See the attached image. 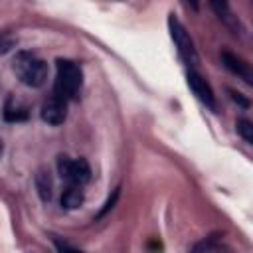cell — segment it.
I'll list each match as a JSON object with an SVG mask.
<instances>
[{"label":"cell","mask_w":253,"mask_h":253,"mask_svg":"<svg viewBox=\"0 0 253 253\" xmlns=\"http://www.w3.org/2000/svg\"><path fill=\"white\" fill-rule=\"evenodd\" d=\"M83 85V71L71 59H57L55 61V81H53V95L61 97L63 101L77 99Z\"/></svg>","instance_id":"6da1fadb"},{"label":"cell","mask_w":253,"mask_h":253,"mask_svg":"<svg viewBox=\"0 0 253 253\" xmlns=\"http://www.w3.org/2000/svg\"><path fill=\"white\" fill-rule=\"evenodd\" d=\"M12 69L24 85L34 89L42 87L47 79V63L32 51H18L14 57Z\"/></svg>","instance_id":"7a4b0ae2"},{"label":"cell","mask_w":253,"mask_h":253,"mask_svg":"<svg viewBox=\"0 0 253 253\" xmlns=\"http://www.w3.org/2000/svg\"><path fill=\"white\" fill-rule=\"evenodd\" d=\"M168 30H170V38H172L182 61L188 63V65H196L198 63V51L194 47V42H192L190 34L186 32L184 24L176 18V14L168 16Z\"/></svg>","instance_id":"3957f363"},{"label":"cell","mask_w":253,"mask_h":253,"mask_svg":"<svg viewBox=\"0 0 253 253\" xmlns=\"http://www.w3.org/2000/svg\"><path fill=\"white\" fill-rule=\"evenodd\" d=\"M57 172H59L61 180H65L67 184L85 186L91 180V168H89L85 158L71 160L67 156H59L57 158Z\"/></svg>","instance_id":"277c9868"},{"label":"cell","mask_w":253,"mask_h":253,"mask_svg":"<svg viewBox=\"0 0 253 253\" xmlns=\"http://www.w3.org/2000/svg\"><path fill=\"white\" fill-rule=\"evenodd\" d=\"M40 117L43 123L47 125H61L65 119H67V101H63L61 97L57 95H49L43 105H42V111H40Z\"/></svg>","instance_id":"5b68a950"},{"label":"cell","mask_w":253,"mask_h":253,"mask_svg":"<svg viewBox=\"0 0 253 253\" xmlns=\"http://www.w3.org/2000/svg\"><path fill=\"white\" fill-rule=\"evenodd\" d=\"M186 79H188V87L192 89V93L208 107V109H211V111H217V103H215V95H213V91H211V87H210V83L198 73V71H194V69H190L188 71V75H186Z\"/></svg>","instance_id":"8992f818"},{"label":"cell","mask_w":253,"mask_h":253,"mask_svg":"<svg viewBox=\"0 0 253 253\" xmlns=\"http://www.w3.org/2000/svg\"><path fill=\"white\" fill-rule=\"evenodd\" d=\"M221 63L225 65V69H229L233 75L241 77L247 85H253V75L249 69V63H245L241 57L233 55L231 51H221Z\"/></svg>","instance_id":"52a82bcc"},{"label":"cell","mask_w":253,"mask_h":253,"mask_svg":"<svg viewBox=\"0 0 253 253\" xmlns=\"http://www.w3.org/2000/svg\"><path fill=\"white\" fill-rule=\"evenodd\" d=\"M85 194H83V186L79 184H67L65 190L61 192V206L65 210H75L83 204Z\"/></svg>","instance_id":"ba28073f"},{"label":"cell","mask_w":253,"mask_h":253,"mask_svg":"<svg viewBox=\"0 0 253 253\" xmlns=\"http://www.w3.org/2000/svg\"><path fill=\"white\" fill-rule=\"evenodd\" d=\"M36 190H38V196L42 202H49L51 196H53V180L49 176V172L45 168H40L36 172Z\"/></svg>","instance_id":"9c48e42d"},{"label":"cell","mask_w":253,"mask_h":253,"mask_svg":"<svg viewBox=\"0 0 253 253\" xmlns=\"http://www.w3.org/2000/svg\"><path fill=\"white\" fill-rule=\"evenodd\" d=\"M2 117H4L6 123H22V121L28 119V111L22 109V107H14V105H12V99H8L6 105H4Z\"/></svg>","instance_id":"30bf717a"},{"label":"cell","mask_w":253,"mask_h":253,"mask_svg":"<svg viewBox=\"0 0 253 253\" xmlns=\"http://www.w3.org/2000/svg\"><path fill=\"white\" fill-rule=\"evenodd\" d=\"M211 10L215 12V16L227 24H231V12H229V0H210Z\"/></svg>","instance_id":"8fae6325"},{"label":"cell","mask_w":253,"mask_h":253,"mask_svg":"<svg viewBox=\"0 0 253 253\" xmlns=\"http://www.w3.org/2000/svg\"><path fill=\"white\" fill-rule=\"evenodd\" d=\"M235 126H237L239 136H241L247 144H253V123H251L249 119H237Z\"/></svg>","instance_id":"7c38bea8"},{"label":"cell","mask_w":253,"mask_h":253,"mask_svg":"<svg viewBox=\"0 0 253 253\" xmlns=\"http://www.w3.org/2000/svg\"><path fill=\"white\" fill-rule=\"evenodd\" d=\"M223 249H225V247H223L221 243H215V237L204 239V241H200V243H196V245L192 247V251H196V253H202V251L210 253V251H223Z\"/></svg>","instance_id":"4fadbf2b"},{"label":"cell","mask_w":253,"mask_h":253,"mask_svg":"<svg viewBox=\"0 0 253 253\" xmlns=\"http://www.w3.org/2000/svg\"><path fill=\"white\" fill-rule=\"evenodd\" d=\"M119 194H121V188H115V190H113V194L109 196V200L105 202V206L101 208V211L97 213V219H101V217H103V215H105V213H107L109 210H113V208H115V204H117V198H119Z\"/></svg>","instance_id":"5bb4252c"},{"label":"cell","mask_w":253,"mask_h":253,"mask_svg":"<svg viewBox=\"0 0 253 253\" xmlns=\"http://www.w3.org/2000/svg\"><path fill=\"white\" fill-rule=\"evenodd\" d=\"M227 93L231 95V99H233V101H235L239 107H243V109H247V107H249V99H245V97H243L239 91H235V89H227Z\"/></svg>","instance_id":"9a60e30c"},{"label":"cell","mask_w":253,"mask_h":253,"mask_svg":"<svg viewBox=\"0 0 253 253\" xmlns=\"http://www.w3.org/2000/svg\"><path fill=\"white\" fill-rule=\"evenodd\" d=\"M14 38H10V36H2L0 38V55H4V53H8L12 47H14Z\"/></svg>","instance_id":"2e32d148"},{"label":"cell","mask_w":253,"mask_h":253,"mask_svg":"<svg viewBox=\"0 0 253 253\" xmlns=\"http://www.w3.org/2000/svg\"><path fill=\"white\" fill-rule=\"evenodd\" d=\"M51 239H53V245H55V249H57V251H79V247L69 245L67 241H61L59 237H51Z\"/></svg>","instance_id":"e0dca14e"},{"label":"cell","mask_w":253,"mask_h":253,"mask_svg":"<svg viewBox=\"0 0 253 253\" xmlns=\"http://www.w3.org/2000/svg\"><path fill=\"white\" fill-rule=\"evenodd\" d=\"M188 4L192 6V10H196V12L200 10V4H198V0H188Z\"/></svg>","instance_id":"ac0fdd59"},{"label":"cell","mask_w":253,"mask_h":253,"mask_svg":"<svg viewBox=\"0 0 253 253\" xmlns=\"http://www.w3.org/2000/svg\"><path fill=\"white\" fill-rule=\"evenodd\" d=\"M2 152H4V144H2V138H0V158H2Z\"/></svg>","instance_id":"d6986e66"}]
</instances>
